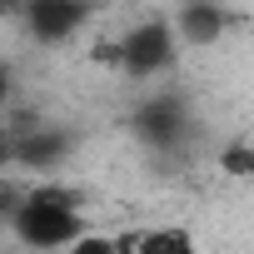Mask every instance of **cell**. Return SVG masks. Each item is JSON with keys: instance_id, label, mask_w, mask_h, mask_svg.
I'll list each match as a JSON object with an SVG mask.
<instances>
[{"instance_id": "6", "label": "cell", "mask_w": 254, "mask_h": 254, "mask_svg": "<svg viewBox=\"0 0 254 254\" xmlns=\"http://www.w3.org/2000/svg\"><path fill=\"white\" fill-rule=\"evenodd\" d=\"M219 170L229 175V180H249L254 175V150L239 140V145H229V150H219Z\"/></svg>"}, {"instance_id": "3", "label": "cell", "mask_w": 254, "mask_h": 254, "mask_svg": "<svg viewBox=\"0 0 254 254\" xmlns=\"http://www.w3.org/2000/svg\"><path fill=\"white\" fill-rule=\"evenodd\" d=\"M115 65L135 80L165 75L175 65V30L170 20H140L135 30H125V40H115Z\"/></svg>"}, {"instance_id": "7", "label": "cell", "mask_w": 254, "mask_h": 254, "mask_svg": "<svg viewBox=\"0 0 254 254\" xmlns=\"http://www.w3.org/2000/svg\"><path fill=\"white\" fill-rule=\"evenodd\" d=\"M10 155H15V130L0 125V170H10Z\"/></svg>"}, {"instance_id": "4", "label": "cell", "mask_w": 254, "mask_h": 254, "mask_svg": "<svg viewBox=\"0 0 254 254\" xmlns=\"http://www.w3.org/2000/svg\"><path fill=\"white\" fill-rule=\"evenodd\" d=\"M135 135L150 145V150H175L185 140V105L175 90L165 95H150L140 110H135Z\"/></svg>"}, {"instance_id": "1", "label": "cell", "mask_w": 254, "mask_h": 254, "mask_svg": "<svg viewBox=\"0 0 254 254\" xmlns=\"http://www.w3.org/2000/svg\"><path fill=\"white\" fill-rule=\"evenodd\" d=\"M85 194L55 180H40L30 190H20V199L5 214V229H15L20 244L30 249H70L85 234V214H80Z\"/></svg>"}, {"instance_id": "5", "label": "cell", "mask_w": 254, "mask_h": 254, "mask_svg": "<svg viewBox=\"0 0 254 254\" xmlns=\"http://www.w3.org/2000/svg\"><path fill=\"white\" fill-rule=\"evenodd\" d=\"M190 50H209L224 40L229 30V10H224V0H180V10H175V25H170Z\"/></svg>"}, {"instance_id": "9", "label": "cell", "mask_w": 254, "mask_h": 254, "mask_svg": "<svg viewBox=\"0 0 254 254\" xmlns=\"http://www.w3.org/2000/svg\"><path fill=\"white\" fill-rule=\"evenodd\" d=\"M5 10H15V0H0V15H5Z\"/></svg>"}, {"instance_id": "2", "label": "cell", "mask_w": 254, "mask_h": 254, "mask_svg": "<svg viewBox=\"0 0 254 254\" xmlns=\"http://www.w3.org/2000/svg\"><path fill=\"white\" fill-rule=\"evenodd\" d=\"M100 10V0H25V5H15L25 35L35 45H65L70 35H80Z\"/></svg>"}, {"instance_id": "10", "label": "cell", "mask_w": 254, "mask_h": 254, "mask_svg": "<svg viewBox=\"0 0 254 254\" xmlns=\"http://www.w3.org/2000/svg\"><path fill=\"white\" fill-rule=\"evenodd\" d=\"M5 214H10V209H5V204H0V234H5Z\"/></svg>"}, {"instance_id": "8", "label": "cell", "mask_w": 254, "mask_h": 254, "mask_svg": "<svg viewBox=\"0 0 254 254\" xmlns=\"http://www.w3.org/2000/svg\"><path fill=\"white\" fill-rule=\"evenodd\" d=\"M10 95H15V90H10V65H5V60H0V110H5V105H10Z\"/></svg>"}]
</instances>
